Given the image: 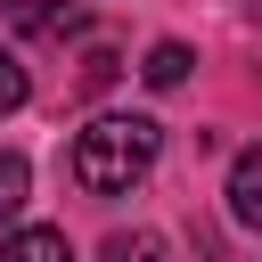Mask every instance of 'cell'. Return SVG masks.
I'll return each mask as SVG.
<instances>
[{"label":"cell","instance_id":"1","mask_svg":"<svg viewBox=\"0 0 262 262\" xmlns=\"http://www.w3.org/2000/svg\"><path fill=\"white\" fill-rule=\"evenodd\" d=\"M156 156H164V123L156 115H98L90 131H74V180L90 188V196H123L131 180H147L156 172Z\"/></svg>","mask_w":262,"mask_h":262},{"label":"cell","instance_id":"7","mask_svg":"<svg viewBox=\"0 0 262 262\" xmlns=\"http://www.w3.org/2000/svg\"><path fill=\"white\" fill-rule=\"evenodd\" d=\"M25 25H33V33H82L90 16H82V8L66 0V8H25Z\"/></svg>","mask_w":262,"mask_h":262},{"label":"cell","instance_id":"4","mask_svg":"<svg viewBox=\"0 0 262 262\" xmlns=\"http://www.w3.org/2000/svg\"><path fill=\"white\" fill-rule=\"evenodd\" d=\"M188 66H196V57H188L180 41H156V49L139 57V74H147V90H180V82H188Z\"/></svg>","mask_w":262,"mask_h":262},{"label":"cell","instance_id":"3","mask_svg":"<svg viewBox=\"0 0 262 262\" xmlns=\"http://www.w3.org/2000/svg\"><path fill=\"white\" fill-rule=\"evenodd\" d=\"M0 262H74V246H66V229H8Z\"/></svg>","mask_w":262,"mask_h":262},{"label":"cell","instance_id":"5","mask_svg":"<svg viewBox=\"0 0 262 262\" xmlns=\"http://www.w3.org/2000/svg\"><path fill=\"white\" fill-rule=\"evenodd\" d=\"M25 188H33V164H25L16 147H0V221H16V205H25Z\"/></svg>","mask_w":262,"mask_h":262},{"label":"cell","instance_id":"6","mask_svg":"<svg viewBox=\"0 0 262 262\" xmlns=\"http://www.w3.org/2000/svg\"><path fill=\"white\" fill-rule=\"evenodd\" d=\"M106 262H164V237L156 229H123V237H106Z\"/></svg>","mask_w":262,"mask_h":262},{"label":"cell","instance_id":"2","mask_svg":"<svg viewBox=\"0 0 262 262\" xmlns=\"http://www.w3.org/2000/svg\"><path fill=\"white\" fill-rule=\"evenodd\" d=\"M229 213H237L246 229H262V147H246V156L229 164Z\"/></svg>","mask_w":262,"mask_h":262},{"label":"cell","instance_id":"10","mask_svg":"<svg viewBox=\"0 0 262 262\" xmlns=\"http://www.w3.org/2000/svg\"><path fill=\"white\" fill-rule=\"evenodd\" d=\"M246 8H254V16H262V0H246Z\"/></svg>","mask_w":262,"mask_h":262},{"label":"cell","instance_id":"8","mask_svg":"<svg viewBox=\"0 0 262 262\" xmlns=\"http://www.w3.org/2000/svg\"><path fill=\"white\" fill-rule=\"evenodd\" d=\"M25 98H33V82H25V66H16L8 49H0V115H16Z\"/></svg>","mask_w":262,"mask_h":262},{"label":"cell","instance_id":"9","mask_svg":"<svg viewBox=\"0 0 262 262\" xmlns=\"http://www.w3.org/2000/svg\"><path fill=\"white\" fill-rule=\"evenodd\" d=\"M82 82H90V90H106V82H115V57H106V49H90V66H82Z\"/></svg>","mask_w":262,"mask_h":262}]
</instances>
